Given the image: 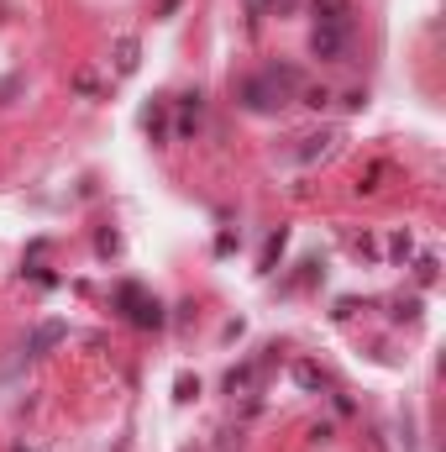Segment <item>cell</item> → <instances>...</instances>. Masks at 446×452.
Segmentation results:
<instances>
[{
	"mask_svg": "<svg viewBox=\"0 0 446 452\" xmlns=\"http://www.w3.org/2000/svg\"><path fill=\"white\" fill-rule=\"evenodd\" d=\"M53 342H63V326L58 321H47V326H37V337L26 342V353H47Z\"/></svg>",
	"mask_w": 446,
	"mask_h": 452,
	"instance_id": "6da1fadb",
	"label": "cell"
},
{
	"mask_svg": "<svg viewBox=\"0 0 446 452\" xmlns=\"http://www.w3.org/2000/svg\"><path fill=\"white\" fill-rule=\"evenodd\" d=\"M116 69H121V74H131V69H137V42H131V37L116 48Z\"/></svg>",
	"mask_w": 446,
	"mask_h": 452,
	"instance_id": "7a4b0ae2",
	"label": "cell"
}]
</instances>
